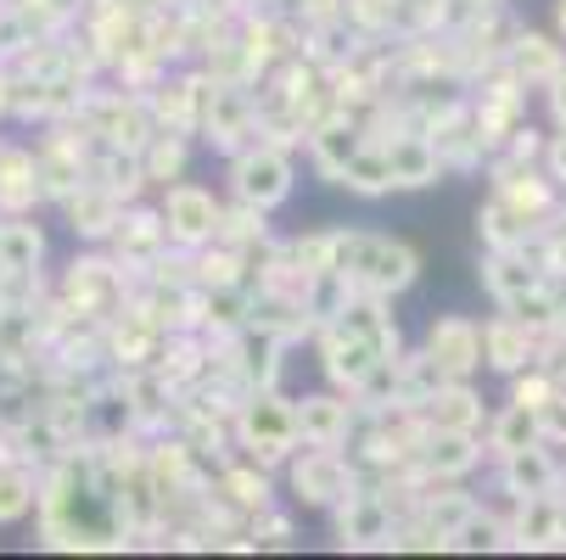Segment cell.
<instances>
[{
	"instance_id": "cell-9",
	"label": "cell",
	"mask_w": 566,
	"mask_h": 560,
	"mask_svg": "<svg viewBox=\"0 0 566 560\" xmlns=\"http://www.w3.org/2000/svg\"><path fill=\"white\" fill-rule=\"evenodd\" d=\"M297 432L308 437V443H337V437H348V404H337V398H308V404L297 410Z\"/></svg>"
},
{
	"instance_id": "cell-11",
	"label": "cell",
	"mask_w": 566,
	"mask_h": 560,
	"mask_svg": "<svg viewBox=\"0 0 566 560\" xmlns=\"http://www.w3.org/2000/svg\"><path fill=\"white\" fill-rule=\"evenodd\" d=\"M427 465H432L438 476H460V471H471V465H476V443H471V432H432V443H427Z\"/></svg>"
},
{
	"instance_id": "cell-7",
	"label": "cell",
	"mask_w": 566,
	"mask_h": 560,
	"mask_svg": "<svg viewBox=\"0 0 566 560\" xmlns=\"http://www.w3.org/2000/svg\"><path fill=\"white\" fill-rule=\"evenodd\" d=\"M505 476H511V494L516 499H549V488H555V459L538 448V443H527V448H516V454H505Z\"/></svg>"
},
{
	"instance_id": "cell-5",
	"label": "cell",
	"mask_w": 566,
	"mask_h": 560,
	"mask_svg": "<svg viewBox=\"0 0 566 560\" xmlns=\"http://www.w3.org/2000/svg\"><path fill=\"white\" fill-rule=\"evenodd\" d=\"M164 219H169V230L180 235V242H208V235L219 230V202L197 186H175L164 197Z\"/></svg>"
},
{
	"instance_id": "cell-4",
	"label": "cell",
	"mask_w": 566,
	"mask_h": 560,
	"mask_svg": "<svg viewBox=\"0 0 566 560\" xmlns=\"http://www.w3.org/2000/svg\"><path fill=\"white\" fill-rule=\"evenodd\" d=\"M241 437H248L259 454H286L303 432H297V410L281 404V398H253V410L241 415Z\"/></svg>"
},
{
	"instance_id": "cell-13",
	"label": "cell",
	"mask_w": 566,
	"mask_h": 560,
	"mask_svg": "<svg viewBox=\"0 0 566 560\" xmlns=\"http://www.w3.org/2000/svg\"><path fill=\"white\" fill-rule=\"evenodd\" d=\"M538 286V275L516 258V247H500V258L489 264V292L500 297V303H511V297H522V292H533Z\"/></svg>"
},
{
	"instance_id": "cell-20",
	"label": "cell",
	"mask_w": 566,
	"mask_h": 560,
	"mask_svg": "<svg viewBox=\"0 0 566 560\" xmlns=\"http://www.w3.org/2000/svg\"><path fill=\"white\" fill-rule=\"evenodd\" d=\"M549 175L555 180H566V129L555 135V146H549Z\"/></svg>"
},
{
	"instance_id": "cell-2",
	"label": "cell",
	"mask_w": 566,
	"mask_h": 560,
	"mask_svg": "<svg viewBox=\"0 0 566 560\" xmlns=\"http://www.w3.org/2000/svg\"><path fill=\"white\" fill-rule=\"evenodd\" d=\"M292 488H297V499H308V505H337V499H348L354 476H348V465L337 459V448L314 443V448L292 465Z\"/></svg>"
},
{
	"instance_id": "cell-14",
	"label": "cell",
	"mask_w": 566,
	"mask_h": 560,
	"mask_svg": "<svg viewBox=\"0 0 566 560\" xmlns=\"http://www.w3.org/2000/svg\"><path fill=\"white\" fill-rule=\"evenodd\" d=\"M538 437H544V421H538L533 404L505 410L500 426H494V448H500V454H516V448H527V443H538Z\"/></svg>"
},
{
	"instance_id": "cell-15",
	"label": "cell",
	"mask_w": 566,
	"mask_h": 560,
	"mask_svg": "<svg viewBox=\"0 0 566 560\" xmlns=\"http://www.w3.org/2000/svg\"><path fill=\"white\" fill-rule=\"evenodd\" d=\"M343 186H354V191H365V197H376V191H387L392 186V163H387V146L381 151H354V163L343 169Z\"/></svg>"
},
{
	"instance_id": "cell-17",
	"label": "cell",
	"mask_w": 566,
	"mask_h": 560,
	"mask_svg": "<svg viewBox=\"0 0 566 560\" xmlns=\"http://www.w3.org/2000/svg\"><path fill=\"white\" fill-rule=\"evenodd\" d=\"M34 505V483L23 471H0V521H18Z\"/></svg>"
},
{
	"instance_id": "cell-12",
	"label": "cell",
	"mask_w": 566,
	"mask_h": 560,
	"mask_svg": "<svg viewBox=\"0 0 566 560\" xmlns=\"http://www.w3.org/2000/svg\"><path fill=\"white\" fill-rule=\"evenodd\" d=\"M354 151H359V135L348 124H326L314 135V157H319V169H326L332 180H343V169L354 163Z\"/></svg>"
},
{
	"instance_id": "cell-1",
	"label": "cell",
	"mask_w": 566,
	"mask_h": 560,
	"mask_svg": "<svg viewBox=\"0 0 566 560\" xmlns=\"http://www.w3.org/2000/svg\"><path fill=\"white\" fill-rule=\"evenodd\" d=\"M230 180H235V197H241V202L264 213V208L286 202V191H292V163H286L281 151L259 146V151H241V157H235Z\"/></svg>"
},
{
	"instance_id": "cell-8",
	"label": "cell",
	"mask_w": 566,
	"mask_h": 560,
	"mask_svg": "<svg viewBox=\"0 0 566 560\" xmlns=\"http://www.w3.org/2000/svg\"><path fill=\"white\" fill-rule=\"evenodd\" d=\"M387 163H392V186H432L438 175V146L427 135H403L387 146Z\"/></svg>"
},
{
	"instance_id": "cell-10",
	"label": "cell",
	"mask_w": 566,
	"mask_h": 560,
	"mask_svg": "<svg viewBox=\"0 0 566 560\" xmlns=\"http://www.w3.org/2000/svg\"><path fill=\"white\" fill-rule=\"evenodd\" d=\"M427 421H432V432H471L476 426V398L465 387H438L427 398Z\"/></svg>"
},
{
	"instance_id": "cell-21",
	"label": "cell",
	"mask_w": 566,
	"mask_h": 560,
	"mask_svg": "<svg viewBox=\"0 0 566 560\" xmlns=\"http://www.w3.org/2000/svg\"><path fill=\"white\" fill-rule=\"evenodd\" d=\"M555 18H560V34H566V0H560V12H555Z\"/></svg>"
},
{
	"instance_id": "cell-6",
	"label": "cell",
	"mask_w": 566,
	"mask_h": 560,
	"mask_svg": "<svg viewBox=\"0 0 566 560\" xmlns=\"http://www.w3.org/2000/svg\"><path fill=\"white\" fill-rule=\"evenodd\" d=\"M482 359H489L494 370H522L533 359V326L527 319H494L489 331H482Z\"/></svg>"
},
{
	"instance_id": "cell-18",
	"label": "cell",
	"mask_w": 566,
	"mask_h": 560,
	"mask_svg": "<svg viewBox=\"0 0 566 560\" xmlns=\"http://www.w3.org/2000/svg\"><path fill=\"white\" fill-rule=\"evenodd\" d=\"M180 163H186V151H180V140H157L151 146V180H164V175H180Z\"/></svg>"
},
{
	"instance_id": "cell-3",
	"label": "cell",
	"mask_w": 566,
	"mask_h": 560,
	"mask_svg": "<svg viewBox=\"0 0 566 560\" xmlns=\"http://www.w3.org/2000/svg\"><path fill=\"white\" fill-rule=\"evenodd\" d=\"M427 353L438 359V370L449 376V381H460V376H471L476 364H482V331L471 326V319H438V326L427 331Z\"/></svg>"
},
{
	"instance_id": "cell-19",
	"label": "cell",
	"mask_w": 566,
	"mask_h": 560,
	"mask_svg": "<svg viewBox=\"0 0 566 560\" xmlns=\"http://www.w3.org/2000/svg\"><path fill=\"white\" fill-rule=\"evenodd\" d=\"M549 107H555V124L566 129V67L549 78Z\"/></svg>"
},
{
	"instance_id": "cell-16",
	"label": "cell",
	"mask_w": 566,
	"mask_h": 560,
	"mask_svg": "<svg viewBox=\"0 0 566 560\" xmlns=\"http://www.w3.org/2000/svg\"><path fill=\"white\" fill-rule=\"evenodd\" d=\"M516 73H522V78H555V73H560L555 45L538 40V34H522V40H516Z\"/></svg>"
}]
</instances>
